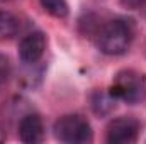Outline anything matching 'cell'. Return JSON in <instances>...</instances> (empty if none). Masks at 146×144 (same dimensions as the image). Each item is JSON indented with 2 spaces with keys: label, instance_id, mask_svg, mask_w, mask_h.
<instances>
[{
  "label": "cell",
  "instance_id": "6da1fadb",
  "mask_svg": "<svg viewBox=\"0 0 146 144\" xmlns=\"http://www.w3.org/2000/svg\"><path fill=\"white\" fill-rule=\"evenodd\" d=\"M133 41V29L126 20H109L97 34V46L104 54L119 56L124 54Z\"/></svg>",
  "mask_w": 146,
  "mask_h": 144
},
{
  "label": "cell",
  "instance_id": "7a4b0ae2",
  "mask_svg": "<svg viewBox=\"0 0 146 144\" xmlns=\"http://www.w3.org/2000/svg\"><path fill=\"white\" fill-rule=\"evenodd\" d=\"M54 136L66 144H85L94 139L90 122L78 114L63 115L54 122Z\"/></svg>",
  "mask_w": 146,
  "mask_h": 144
},
{
  "label": "cell",
  "instance_id": "3957f363",
  "mask_svg": "<svg viewBox=\"0 0 146 144\" xmlns=\"http://www.w3.org/2000/svg\"><path fill=\"white\" fill-rule=\"evenodd\" d=\"M110 93L129 104L141 102L146 97V81L136 71H122L117 75Z\"/></svg>",
  "mask_w": 146,
  "mask_h": 144
},
{
  "label": "cell",
  "instance_id": "277c9868",
  "mask_svg": "<svg viewBox=\"0 0 146 144\" xmlns=\"http://www.w3.org/2000/svg\"><path fill=\"white\" fill-rule=\"evenodd\" d=\"M139 124L131 117H119L114 119L107 127V143L110 144H131L138 139Z\"/></svg>",
  "mask_w": 146,
  "mask_h": 144
},
{
  "label": "cell",
  "instance_id": "5b68a950",
  "mask_svg": "<svg viewBox=\"0 0 146 144\" xmlns=\"http://www.w3.org/2000/svg\"><path fill=\"white\" fill-rule=\"evenodd\" d=\"M44 51H46V36L41 31L27 34L19 44V58L26 65H33L39 61Z\"/></svg>",
  "mask_w": 146,
  "mask_h": 144
},
{
  "label": "cell",
  "instance_id": "8992f818",
  "mask_svg": "<svg viewBox=\"0 0 146 144\" xmlns=\"http://www.w3.org/2000/svg\"><path fill=\"white\" fill-rule=\"evenodd\" d=\"M19 137L22 143L34 144L41 143L44 139V127H42V120L36 114H27L21 119L19 124Z\"/></svg>",
  "mask_w": 146,
  "mask_h": 144
},
{
  "label": "cell",
  "instance_id": "52a82bcc",
  "mask_svg": "<svg viewBox=\"0 0 146 144\" xmlns=\"http://www.w3.org/2000/svg\"><path fill=\"white\" fill-rule=\"evenodd\" d=\"M17 31H19V19L7 10H0V41L14 37Z\"/></svg>",
  "mask_w": 146,
  "mask_h": 144
},
{
  "label": "cell",
  "instance_id": "ba28073f",
  "mask_svg": "<svg viewBox=\"0 0 146 144\" xmlns=\"http://www.w3.org/2000/svg\"><path fill=\"white\" fill-rule=\"evenodd\" d=\"M39 3L49 15L58 17V19H65L70 12L66 0H39Z\"/></svg>",
  "mask_w": 146,
  "mask_h": 144
},
{
  "label": "cell",
  "instance_id": "9c48e42d",
  "mask_svg": "<svg viewBox=\"0 0 146 144\" xmlns=\"http://www.w3.org/2000/svg\"><path fill=\"white\" fill-rule=\"evenodd\" d=\"M115 105V97L110 93V95H106V93H97L94 97V110L97 114H107L110 112Z\"/></svg>",
  "mask_w": 146,
  "mask_h": 144
},
{
  "label": "cell",
  "instance_id": "30bf717a",
  "mask_svg": "<svg viewBox=\"0 0 146 144\" xmlns=\"http://www.w3.org/2000/svg\"><path fill=\"white\" fill-rule=\"evenodd\" d=\"M7 76H9V61H7V58L0 56V87L7 80Z\"/></svg>",
  "mask_w": 146,
  "mask_h": 144
},
{
  "label": "cell",
  "instance_id": "8fae6325",
  "mask_svg": "<svg viewBox=\"0 0 146 144\" xmlns=\"http://www.w3.org/2000/svg\"><path fill=\"white\" fill-rule=\"evenodd\" d=\"M121 3L127 9H141L146 5V0H121Z\"/></svg>",
  "mask_w": 146,
  "mask_h": 144
},
{
  "label": "cell",
  "instance_id": "7c38bea8",
  "mask_svg": "<svg viewBox=\"0 0 146 144\" xmlns=\"http://www.w3.org/2000/svg\"><path fill=\"white\" fill-rule=\"evenodd\" d=\"M0 141H3V136H2V131H0Z\"/></svg>",
  "mask_w": 146,
  "mask_h": 144
},
{
  "label": "cell",
  "instance_id": "4fadbf2b",
  "mask_svg": "<svg viewBox=\"0 0 146 144\" xmlns=\"http://www.w3.org/2000/svg\"><path fill=\"white\" fill-rule=\"evenodd\" d=\"M0 2H2V0H0Z\"/></svg>",
  "mask_w": 146,
  "mask_h": 144
}]
</instances>
